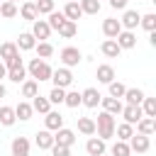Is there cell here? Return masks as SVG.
Masks as SVG:
<instances>
[{
    "label": "cell",
    "instance_id": "4",
    "mask_svg": "<svg viewBox=\"0 0 156 156\" xmlns=\"http://www.w3.org/2000/svg\"><path fill=\"white\" fill-rule=\"evenodd\" d=\"M61 61H63L66 68H73V66H78L83 61V54L76 46H66V49H61Z\"/></svg>",
    "mask_w": 156,
    "mask_h": 156
},
{
    "label": "cell",
    "instance_id": "37",
    "mask_svg": "<svg viewBox=\"0 0 156 156\" xmlns=\"http://www.w3.org/2000/svg\"><path fill=\"white\" fill-rule=\"evenodd\" d=\"M141 112H144V117H156V98H144Z\"/></svg>",
    "mask_w": 156,
    "mask_h": 156
},
{
    "label": "cell",
    "instance_id": "13",
    "mask_svg": "<svg viewBox=\"0 0 156 156\" xmlns=\"http://www.w3.org/2000/svg\"><path fill=\"white\" fill-rule=\"evenodd\" d=\"M139 17H141V15H139L136 10H124V15H122V20H119L122 29H132V32H134V29L139 27Z\"/></svg>",
    "mask_w": 156,
    "mask_h": 156
},
{
    "label": "cell",
    "instance_id": "30",
    "mask_svg": "<svg viewBox=\"0 0 156 156\" xmlns=\"http://www.w3.org/2000/svg\"><path fill=\"white\" fill-rule=\"evenodd\" d=\"M17 122V117H15V107H7V105H2L0 107V124H5V127H12Z\"/></svg>",
    "mask_w": 156,
    "mask_h": 156
},
{
    "label": "cell",
    "instance_id": "25",
    "mask_svg": "<svg viewBox=\"0 0 156 156\" xmlns=\"http://www.w3.org/2000/svg\"><path fill=\"white\" fill-rule=\"evenodd\" d=\"M32 110L34 112H39V115H46L49 110H51V102H49V98H41L39 93L32 98Z\"/></svg>",
    "mask_w": 156,
    "mask_h": 156
},
{
    "label": "cell",
    "instance_id": "21",
    "mask_svg": "<svg viewBox=\"0 0 156 156\" xmlns=\"http://www.w3.org/2000/svg\"><path fill=\"white\" fill-rule=\"evenodd\" d=\"M20 15H22V20H27V22H34V20L39 17L34 0H27V2H22V7H20Z\"/></svg>",
    "mask_w": 156,
    "mask_h": 156
},
{
    "label": "cell",
    "instance_id": "48",
    "mask_svg": "<svg viewBox=\"0 0 156 156\" xmlns=\"http://www.w3.org/2000/svg\"><path fill=\"white\" fill-rule=\"evenodd\" d=\"M5 95H7V90H5V85L0 83V98H5Z\"/></svg>",
    "mask_w": 156,
    "mask_h": 156
},
{
    "label": "cell",
    "instance_id": "7",
    "mask_svg": "<svg viewBox=\"0 0 156 156\" xmlns=\"http://www.w3.org/2000/svg\"><path fill=\"white\" fill-rule=\"evenodd\" d=\"M54 144H61V146H73V144H76V132H73V129H66V127L56 129V132H54Z\"/></svg>",
    "mask_w": 156,
    "mask_h": 156
},
{
    "label": "cell",
    "instance_id": "18",
    "mask_svg": "<svg viewBox=\"0 0 156 156\" xmlns=\"http://www.w3.org/2000/svg\"><path fill=\"white\" fill-rule=\"evenodd\" d=\"M85 151H88V156H102L105 154V141L100 136H90L88 144H85Z\"/></svg>",
    "mask_w": 156,
    "mask_h": 156
},
{
    "label": "cell",
    "instance_id": "26",
    "mask_svg": "<svg viewBox=\"0 0 156 156\" xmlns=\"http://www.w3.org/2000/svg\"><path fill=\"white\" fill-rule=\"evenodd\" d=\"M58 34H61L63 39H73V37L78 34V22H73V20H66V22L58 27Z\"/></svg>",
    "mask_w": 156,
    "mask_h": 156
},
{
    "label": "cell",
    "instance_id": "43",
    "mask_svg": "<svg viewBox=\"0 0 156 156\" xmlns=\"http://www.w3.org/2000/svg\"><path fill=\"white\" fill-rule=\"evenodd\" d=\"M63 105H68V107H78V105H80V93H78V90H66Z\"/></svg>",
    "mask_w": 156,
    "mask_h": 156
},
{
    "label": "cell",
    "instance_id": "44",
    "mask_svg": "<svg viewBox=\"0 0 156 156\" xmlns=\"http://www.w3.org/2000/svg\"><path fill=\"white\" fill-rule=\"evenodd\" d=\"M34 5H37V12H39V15L54 12V0H34Z\"/></svg>",
    "mask_w": 156,
    "mask_h": 156
},
{
    "label": "cell",
    "instance_id": "31",
    "mask_svg": "<svg viewBox=\"0 0 156 156\" xmlns=\"http://www.w3.org/2000/svg\"><path fill=\"white\" fill-rule=\"evenodd\" d=\"M32 105L29 102H17V107H15V117L17 119H22V122H27V119H32Z\"/></svg>",
    "mask_w": 156,
    "mask_h": 156
},
{
    "label": "cell",
    "instance_id": "5",
    "mask_svg": "<svg viewBox=\"0 0 156 156\" xmlns=\"http://www.w3.org/2000/svg\"><path fill=\"white\" fill-rule=\"evenodd\" d=\"M127 144H129V149H132V151H136V154H146V151H149V146H151V139H149L146 134H136V132H134V134L129 136V141H127Z\"/></svg>",
    "mask_w": 156,
    "mask_h": 156
},
{
    "label": "cell",
    "instance_id": "29",
    "mask_svg": "<svg viewBox=\"0 0 156 156\" xmlns=\"http://www.w3.org/2000/svg\"><path fill=\"white\" fill-rule=\"evenodd\" d=\"M78 132L85 134V136H93V134H95V119H90V117H78Z\"/></svg>",
    "mask_w": 156,
    "mask_h": 156
},
{
    "label": "cell",
    "instance_id": "9",
    "mask_svg": "<svg viewBox=\"0 0 156 156\" xmlns=\"http://www.w3.org/2000/svg\"><path fill=\"white\" fill-rule=\"evenodd\" d=\"M44 127H46L49 132L61 129V127H63V115H61V112H56V110H49V112L44 115Z\"/></svg>",
    "mask_w": 156,
    "mask_h": 156
},
{
    "label": "cell",
    "instance_id": "27",
    "mask_svg": "<svg viewBox=\"0 0 156 156\" xmlns=\"http://www.w3.org/2000/svg\"><path fill=\"white\" fill-rule=\"evenodd\" d=\"M7 78H10L12 83H22V80L27 78V68H24V63H20V66H12V68H7Z\"/></svg>",
    "mask_w": 156,
    "mask_h": 156
},
{
    "label": "cell",
    "instance_id": "1",
    "mask_svg": "<svg viewBox=\"0 0 156 156\" xmlns=\"http://www.w3.org/2000/svg\"><path fill=\"white\" fill-rule=\"evenodd\" d=\"M115 127H117L115 115H110V112L102 110V112L98 115V122H95V132H98V136H100L102 141L112 139V136H115Z\"/></svg>",
    "mask_w": 156,
    "mask_h": 156
},
{
    "label": "cell",
    "instance_id": "14",
    "mask_svg": "<svg viewBox=\"0 0 156 156\" xmlns=\"http://www.w3.org/2000/svg\"><path fill=\"white\" fill-rule=\"evenodd\" d=\"M119 32H122V24H119V20H115V17H107V20L102 22V34H105L107 39H115Z\"/></svg>",
    "mask_w": 156,
    "mask_h": 156
},
{
    "label": "cell",
    "instance_id": "36",
    "mask_svg": "<svg viewBox=\"0 0 156 156\" xmlns=\"http://www.w3.org/2000/svg\"><path fill=\"white\" fill-rule=\"evenodd\" d=\"M63 22H66V15H63V12H56V10H54V12H49L46 24H49L51 29H56V32H58V27H61Z\"/></svg>",
    "mask_w": 156,
    "mask_h": 156
},
{
    "label": "cell",
    "instance_id": "23",
    "mask_svg": "<svg viewBox=\"0 0 156 156\" xmlns=\"http://www.w3.org/2000/svg\"><path fill=\"white\" fill-rule=\"evenodd\" d=\"M63 15H66V20H73V22H78V20L83 17V10H80V5H78L76 0H71V2H66V7H63Z\"/></svg>",
    "mask_w": 156,
    "mask_h": 156
},
{
    "label": "cell",
    "instance_id": "28",
    "mask_svg": "<svg viewBox=\"0 0 156 156\" xmlns=\"http://www.w3.org/2000/svg\"><path fill=\"white\" fill-rule=\"evenodd\" d=\"M39 93V83L34 78H24L22 80V98H34Z\"/></svg>",
    "mask_w": 156,
    "mask_h": 156
},
{
    "label": "cell",
    "instance_id": "11",
    "mask_svg": "<svg viewBox=\"0 0 156 156\" xmlns=\"http://www.w3.org/2000/svg\"><path fill=\"white\" fill-rule=\"evenodd\" d=\"M100 93H98V88H85L83 93H80V105H85V107H98L100 105Z\"/></svg>",
    "mask_w": 156,
    "mask_h": 156
},
{
    "label": "cell",
    "instance_id": "40",
    "mask_svg": "<svg viewBox=\"0 0 156 156\" xmlns=\"http://www.w3.org/2000/svg\"><path fill=\"white\" fill-rule=\"evenodd\" d=\"M139 24H141L146 32H154V29H156V15H154V12L141 15V17H139Z\"/></svg>",
    "mask_w": 156,
    "mask_h": 156
},
{
    "label": "cell",
    "instance_id": "3",
    "mask_svg": "<svg viewBox=\"0 0 156 156\" xmlns=\"http://www.w3.org/2000/svg\"><path fill=\"white\" fill-rule=\"evenodd\" d=\"M49 80H54V85H56V88H68V85L73 83V73H71V68L61 66V68L51 71V78H49Z\"/></svg>",
    "mask_w": 156,
    "mask_h": 156
},
{
    "label": "cell",
    "instance_id": "46",
    "mask_svg": "<svg viewBox=\"0 0 156 156\" xmlns=\"http://www.w3.org/2000/svg\"><path fill=\"white\" fill-rule=\"evenodd\" d=\"M112 10H127V0H110Z\"/></svg>",
    "mask_w": 156,
    "mask_h": 156
},
{
    "label": "cell",
    "instance_id": "6",
    "mask_svg": "<svg viewBox=\"0 0 156 156\" xmlns=\"http://www.w3.org/2000/svg\"><path fill=\"white\" fill-rule=\"evenodd\" d=\"M119 115H122L124 122H129V124H136V122L144 117L141 105H122V112H119Z\"/></svg>",
    "mask_w": 156,
    "mask_h": 156
},
{
    "label": "cell",
    "instance_id": "34",
    "mask_svg": "<svg viewBox=\"0 0 156 156\" xmlns=\"http://www.w3.org/2000/svg\"><path fill=\"white\" fill-rule=\"evenodd\" d=\"M17 54H20V49H17L15 41H5V44L0 46V58H2V61L12 58V56H17Z\"/></svg>",
    "mask_w": 156,
    "mask_h": 156
},
{
    "label": "cell",
    "instance_id": "16",
    "mask_svg": "<svg viewBox=\"0 0 156 156\" xmlns=\"http://www.w3.org/2000/svg\"><path fill=\"white\" fill-rule=\"evenodd\" d=\"M154 132H156V117H141V119L136 122V134L151 136Z\"/></svg>",
    "mask_w": 156,
    "mask_h": 156
},
{
    "label": "cell",
    "instance_id": "42",
    "mask_svg": "<svg viewBox=\"0 0 156 156\" xmlns=\"http://www.w3.org/2000/svg\"><path fill=\"white\" fill-rule=\"evenodd\" d=\"M107 90H110V98H122L127 88H124L119 80H110V83H107Z\"/></svg>",
    "mask_w": 156,
    "mask_h": 156
},
{
    "label": "cell",
    "instance_id": "51",
    "mask_svg": "<svg viewBox=\"0 0 156 156\" xmlns=\"http://www.w3.org/2000/svg\"><path fill=\"white\" fill-rule=\"evenodd\" d=\"M102 156H105V154H102Z\"/></svg>",
    "mask_w": 156,
    "mask_h": 156
},
{
    "label": "cell",
    "instance_id": "20",
    "mask_svg": "<svg viewBox=\"0 0 156 156\" xmlns=\"http://www.w3.org/2000/svg\"><path fill=\"white\" fill-rule=\"evenodd\" d=\"M100 51H102L107 58H117V56L122 54V49H119V44H117L115 39H105V41L100 44Z\"/></svg>",
    "mask_w": 156,
    "mask_h": 156
},
{
    "label": "cell",
    "instance_id": "49",
    "mask_svg": "<svg viewBox=\"0 0 156 156\" xmlns=\"http://www.w3.org/2000/svg\"><path fill=\"white\" fill-rule=\"evenodd\" d=\"M7 2H17V0H7Z\"/></svg>",
    "mask_w": 156,
    "mask_h": 156
},
{
    "label": "cell",
    "instance_id": "35",
    "mask_svg": "<svg viewBox=\"0 0 156 156\" xmlns=\"http://www.w3.org/2000/svg\"><path fill=\"white\" fill-rule=\"evenodd\" d=\"M78 5L83 10V15H98L100 12V0H80Z\"/></svg>",
    "mask_w": 156,
    "mask_h": 156
},
{
    "label": "cell",
    "instance_id": "10",
    "mask_svg": "<svg viewBox=\"0 0 156 156\" xmlns=\"http://www.w3.org/2000/svg\"><path fill=\"white\" fill-rule=\"evenodd\" d=\"M115 41L119 44V49H134V46H136V34H134L132 29H122V32L115 37Z\"/></svg>",
    "mask_w": 156,
    "mask_h": 156
},
{
    "label": "cell",
    "instance_id": "19",
    "mask_svg": "<svg viewBox=\"0 0 156 156\" xmlns=\"http://www.w3.org/2000/svg\"><path fill=\"white\" fill-rule=\"evenodd\" d=\"M15 44H17V49H20V51H29V49H34V46H37V39H34V34H32V32H22V34L17 37V41H15Z\"/></svg>",
    "mask_w": 156,
    "mask_h": 156
},
{
    "label": "cell",
    "instance_id": "39",
    "mask_svg": "<svg viewBox=\"0 0 156 156\" xmlns=\"http://www.w3.org/2000/svg\"><path fill=\"white\" fill-rule=\"evenodd\" d=\"M63 98H66V88H51V93H49V102L51 105H63Z\"/></svg>",
    "mask_w": 156,
    "mask_h": 156
},
{
    "label": "cell",
    "instance_id": "2",
    "mask_svg": "<svg viewBox=\"0 0 156 156\" xmlns=\"http://www.w3.org/2000/svg\"><path fill=\"white\" fill-rule=\"evenodd\" d=\"M51 71H54V68H51L44 58H39V56H37V58H32V61H29V66H27V73H29L37 83L49 80V78H51Z\"/></svg>",
    "mask_w": 156,
    "mask_h": 156
},
{
    "label": "cell",
    "instance_id": "38",
    "mask_svg": "<svg viewBox=\"0 0 156 156\" xmlns=\"http://www.w3.org/2000/svg\"><path fill=\"white\" fill-rule=\"evenodd\" d=\"M110 154H112V156H129V154H132V149H129V144H127V141H119V139H117V141L112 144Z\"/></svg>",
    "mask_w": 156,
    "mask_h": 156
},
{
    "label": "cell",
    "instance_id": "12",
    "mask_svg": "<svg viewBox=\"0 0 156 156\" xmlns=\"http://www.w3.org/2000/svg\"><path fill=\"white\" fill-rule=\"evenodd\" d=\"M12 156H29V139L27 136H15L10 144Z\"/></svg>",
    "mask_w": 156,
    "mask_h": 156
},
{
    "label": "cell",
    "instance_id": "22",
    "mask_svg": "<svg viewBox=\"0 0 156 156\" xmlns=\"http://www.w3.org/2000/svg\"><path fill=\"white\" fill-rule=\"evenodd\" d=\"M122 98L127 100V105H141V100H144L146 95H144V90H141V88H127Z\"/></svg>",
    "mask_w": 156,
    "mask_h": 156
},
{
    "label": "cell",
    "instance_id": "8",
    "mask_svg": "<svg viewBox=\"0 0 156 156\" xmlns=\"http://www.w3.org/2000/svg\"><path fill=\"white\" fill-rule=\"evenodd\" d=\"M32 34H34V39H39V41H46L49 39V34H51V27L46 24V20H34L32 22Z\"/></svg>",
    "mask_w": 156,
    "mask_h": 156
},
{
    "label": "cell",
    "instance_id": "33",
    "mask_svg": "<svg viewBox=\"0 0 156 156\" xmlns=\"http://www.w3.org/2000/svg\"><path fill=\"white\" fill-rule=\"evenodd\" d=\"M0 15H2L5 20H12V17H17V15H20V10H17V2H7V0H2V2H0Z\"/></svg>",
    "mask_w": 156,
    "mask_h": 156
},
{
    "label": "cell",
    "instance_id": "15",
    "mask_svg": "<svg viewBox=\"0 0 156 156\" xmlns=\"http://www.w3.org/2000/svg\"><path fill=\"white\" fill-rule=\"evenodd\" d=\"M100 105H102V110L105 112H110V115H119L122 112V100L119 98H100Z\"/></svg>",
    "mask_w": 156,
    "mask_h": 156
},
{
    "label": "cell",
    "instance_id": "41",
    "mask_svg": "<svg viewBox=\"0 0 156 156\" xmlns=\"http://www.w3.org/2000/svg\"><path fill=\"white\" fill-rule=\"evenodd\" d=\"M34 49H37V56H39V58H49V56L54 54V46H51L49 41H37Z\"/></svg>",
    "mask_w": 156,
    "mask_h": 156
},
{
    "label": "cell",
    "instance_id": "45",
    "mask_svg": "<svg viewBox=\"0 0 156 156\" xmlns=\"http://www.w3.org/2000/svg\"><path fill=\"white\" fill-rule=\"evenodd\" d=\"M49 151H51L54 156H71V146H61V144H54Z\"/></svg>",
    "mask_w": 156,
    "mask_h": 156
},
{
    "label": "cell",
    "instance_id": "24",
    "mask_svg": "<svg viewBox=\"0 0 156 156\" xmlns=\"http://www.w3.org/2000/svg\"><path fill=\"white\" fill-rule=\"evenodd\" d=\"M95 78L100 80V83H110V80H115V68L110 66V63H102V66H98V73H95Z\"/></svg>",
    "mask_w": 156,
    "mask_h": 156
},
{
    "label": "cell",
    "instance_id": "50",
    "mask_svg": "<svg viewBox=\"0 0 156 156\" xmlns=\"http://www.w3.org/2000/svg\"><path fill=\"white\" fill-rule=\"evenodd\" d=\"M66 2H71V0H66Z\"/></svg>",
    "mask_w": 156,
    "mask_h": 156
},
{
    "label": "cell",
    "instance_id": "17",
    "mask_svg": "<svg viewBox=\"0 0 156 156\" xmlns=\"http://www.w3.org/2000/svg\"><path fill=\"white\" fill-rule=\"evenodd\" d=\"M34 144H37L39 149H51V146H54V132H49V129L37 132V134H34Z\"/></svg>",
    "mask_w": 156,
    "mask_h": 156
},
{
    "label": "cell",
    "instance_id": "32",
    "mask_svg": "<svg viewBox=\"0 0 156 156\" xmlns=\"http://www.w3.org/2000/svg\"><path fill=\"white\" fill-rule=\"evenodd\" d=\"M115 134H117V139H119V141H129V136L134 134V124L122 122L119 127H115Z\"/></svg>",
    "mask_w": 156,
    "mask_h": 156
},
{
    "label": "cell",
    "instance_id": "47",
    "mask_svg": "<svg viewBox=\"0 0 156 156\" xmlns=\"http://www.w3.org/2000/svg\"><path fill=\"white\" fill-rule=\"evenodd\" d=\"M2 78H7V68H5V63H0V83H2Z\"/></svg>",
    "mask_w": 156,
    "mask_h": 156
}]
</instances>
